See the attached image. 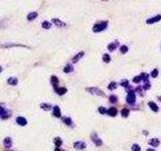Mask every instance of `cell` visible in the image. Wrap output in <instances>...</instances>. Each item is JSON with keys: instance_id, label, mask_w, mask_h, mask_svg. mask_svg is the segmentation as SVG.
Returning a JSON list of instances; mask_svg holds the SVG:
<instances>
[{"instance_id": "6da1fadb", "label": "cell", "mask_w": 161, "mask_h": 151, "mask_svg": "<svg viewBox=\"0 0 161 151\" xmlns=\"http://www.w3.org/2000/svg\"><path fill=\"white\" fill-rule=\"evenodd\" d=\"M107 26H108V21H100V22L96 23L93 26V31L96 33L101 32V31L105 30L107 28Z\"/></svg>"}, {"instance_id": "7a4b0ae2", "label": "cell", "mask_w": 161, "mask_h": 151, "mask_svg": "<svg viewBox=\"0 0 161 151\" xmlns=\"http://www.w3.org/2000/svg\"><path fill=\"white\" fill-rule=\"evenodd\" d=\"M127 103H128L129 105H134L136 102V94H135V91L134 90H130L127 94Z\"/></svg>"}, {"instance_id": "3957f363", "label": "cell", "mask_w": 161, "mask_h": 151, "mask_svg": "<svg viewBox=\"0 0 161 151\" xmlns=\"http://www.w3.org/2000/svg\"><path fill=\"white\" fill-rule=\"evenodd\" d=\"M86 91L92 95H95V96H105L104 92L102 90H100L99 88H87Z\"/></svg>"}, {"instance_id": "277c9868", "label": "cell", "mask_w": 161, "mask_h": 151, "mask_svg": "<svg viewBox=\"0 0 161 151\" xmlns=\"http://www.w3.org/2000/svg\"><path fill=\"white\" fill-rule=\"evenodd\" d=\"M91 139H92V141L94 142V144L96 145V146H101V145L103 144V141H102V139H100V138L98 137V135H97V133H92V135H91Z\"/></svg>"}, {"instance_id": "5b68a950", "label": "cell", "mask_w": 161, "mask_h": 151, "mask_svg": "<svg viewBox=\"0 0 161 151\" xmlns=\"http://www.w3.org/2000/svg\"><path fill=\"white\" fill-rule=\"evenodd\" d=\"M10 115H11L10 112L7 111L4 107L0 106V117H1V119H7Z\"/></svg>"}, {"instance_id": "8992f818", "label": "cell", "mask_w": 161, "mask_h": 151, "mask_svg": "<svg viewBox=\"0 0 161 151\" xmlns=\"http://www.w3.org/2000/svg\"><path fill=\"white\" fill-rule=\"evenodd\" d=\"M74 147L76 149H77V150H83V149H85L87 147V144L85 142H83V141H77V142L74 143Z\"/></svg>"}, {"instance_id": "52a82bcc", "label": "cell", "mask_w": 161, "mask_h": 151, "mask_svg": "<svg viewBox=\"0 0 161 151\" xmlns=\"http://www.w3.org/2000/svg\"><path fill=\"white\" fill-rule=\"evenodd\" d=\"M161 20V15H156L154 17H151V18H148V19L146 20V23L147 24H153V23H156V22H158V21H160Z\"/></svg>"}, {"instance_id": "ba28073f", "label": "cell", "mask_w": 161, "mask_h": 151, "mask_svg": "<svg viewBox=\"0 0 161 151\" xmlns=\"http://www.w3.org/2000/svg\"><path fill=\"white\" fill-rule=\"evenodd\" d=\"M52 115H53L54 117H57V118H59V117L62 116V114H60V109H59L58 106H53V107H52Z\"/></svg>"}, {"instance_id": "9c48e42d", "label": "cell", "mask_w": 161, "mask_h": 151, "mask_svg": "<svg viewBox=\"0 0 161 151\" xmlns=\"http://www.w3.org/2000/svg\"><path fill=\"white\" fill-rule=\"evenodd\" d=\"M52 23H54L55 26L58 27V28H62V27H64L66 25L64 22H63L62 20H59L58 18H52Z\"/></svg>"}, {"instance_id": "30bf717a", "label": "cell", "mask_w": 161, "mask_h": 151, "mask_svg": "<svg viewBox=\"0 0 161 151\" xmlns=\"http://www.w3.org/2000/svg\"><path fill=\"white\" fill-rule=\"evenodd\" d=\"M84 55H85V53H84V52H80V53H77V54H76V55H75V57H74V58L71 59V61H73L74 64H76V63H77V61H79L80 59H82V58H83Z\"/></svg>"}, {"instance_id": "8fae6325", "label": "cell", "mask_w": 161, "mask_h": 151, "mask_svg": "<svg viewBox=\"0 0 161 151\" xmlns=\"http://www.w3.org/2000/svg\"><path fill=\"white\" fill-rule=\"evenodd\" d=\"M16 123L19 125V126H26V124H27V120H26L24 117H21V116H19V117H17L16 118Z\"/></svg>"}, {"instance_id": "7c38bea8", "label": "cell", "mask_w": 161, "mask_h": 151, "mask_svg": "<svg viewBox=\"0 0 161 151\" xmlns=\"http://www.w3.org/2000/svg\"><path fill=\"white\" fill-rule=\"evenodd\" d=\"M3 145H4L5 148H10V147L12 146V139L10 137L4 138V140H3Z\"/></svg>"}, {"instance_id": "4fadbf2b", "label": "cell", "mask_w": 161, "mask_h": 151, "mask_svg": "<svg viewBox=\"0 0 161 151\" xmlns=\"http://www.w3.org/2000/svg\"><path fill=\"white\" fill-rule=\"evenodd\" d=\"M107 114L111 116V117H115L117 114H118V110H117L115 107H111L110 109L107 110Z\"/></svg>"}, {"instance_id": "5bb4252c", "label": "cell", "mask_w": 161, "mask_h": 151, "mask_svg": "<svg viewBox=\"0 0 161 151\" xmlns=\"http://www.w3.org/2000/svg\"><path fill=\"white\" fill-rule=\"evenodd\" d=\"M54 92L57 93L58 95H59V96H63V95H64L65 93L68 92V90H66L65 88H62V87H58V88H54Z\"/></svg>"}, {"instance_id": "9a60e30c", "label": "cell", "mask_w": 161, "mask_h": 151, "mask_svg": "<svg viewBox=\"0 0 161 151\" xmlns=\"http://www.w3.org/2000/svg\"><path fill=\"white\" fill-rule=\"evenodd\" d=\"M118 46H119V41L116 40V41H114V42H111V43H110L109 46H108V49H109L110 52H114Z\"/></svg>"}, {"instance_id": "2e32d148", "label": "cell", "mask_w": 161, "mask_h": 151, "mask_svg": "<svg viewBox=\"0 0 161 151\" xmlns=\"http://www.w3.org/2000/svg\"><path fill=\"white\" fill-rule=\"evenodd\" d=\"M148 143L151 146H153V147H157V146H159V144H160V141H159L158 138H152V139L149 140Z\"/></svg>"}, {"instance_id": "e0dca14e", "label": "cell", "mask_w": 161, "mask_h": 151, "mask_svg": "<svg viewBox=\"0 0 161 151\" xmlns=\"http://www.w3.org/2000/svg\"><path fill=\"white\" fill-rule=\"evenodd\" d=\"M17 83H18V81H17V78H16V77H10L9 79L7 80V84H8V85L16 86L17 85Z\"/></svg>"}, {"instance_id": "ac0fdd59", "label": "cell", "mask_w": 161, "mask_h": 151, "mask_svg": "<svg viewBox=\"0 0 161 151\" xmlns=\"http://www.w3.org/2000/svg\"><path fill=\"white\" fill-rule=\"evenodd\" d=\"M37 12H29V13L27 14V20L28 21H32V20H34L36 17H37Z\"/></svg>"}, {"instance_id": "d6986e66", "label": "cell", "mask_w": 161, "mask_h": 151, "mask_svg": "<svg viewBox=\"0 0 161 151\" xmlns=\"http://www.w3.org/2000/svg\"><path fill=\"white\" fill-rule=\"evenodd\" d=\"M51 82H52V85L53 86V89H54V88H58V79L55 77V76H52V77H51Z\"/></svg>"}, {"instance_id": "ffe728a7", "label": "cell", "mask_w": 161, "mask_h": 151, "mask_svg": "<svg viewBox=\"0 0 161 151\" xmlns=\"http://www.w3.org/2000/svg\"><path fill=\"white\" fill-rule=\"evenodd\" d=\"M73 71H74V66H73L71 64H68V65L64 68V72H65V74L71 72Z\"/></svg>"}, {"instance_id": "44dd1931", "label": "cell", "mask_w": 161, "mask_h": 151, "mask_svg": "<svg viewBox=\"0 0 161 151\" xmlns=\"http://www.w3.org/2000/svg\"><path fill=\"white\" fill-rule=\"evenodd\" d=\"M40 108L43 109L45 111H51V110H52V106L51 104H45V103L40 104Z\"/></svg>"}, {"instance_id": "7402d4cb", "label": "cell", "mask_w": 161, "mask_h": 151, "mask_svg": "<svg viewBox=\"0 0 161 151\" xmlns=\"http://www.w3.org/2000/svg\"><path fill=\"white\" fill-rule=\"evenodd\" d=\"M148 106L150 107V109H151V110H152L153 112H158V110H159L158 106L156 105L154 102H149V103H148Z\"/></svg>"}, {"instance_id": "603a6c76", "label": "cell", "mask_w": 161, "mask_h": 151, "mask_svg": "<svg viewBox=\"0 0 161 151\" xmlns=\"http://www.w3.org/2000/svg\"><path fill=\"white\" fill-rule=\"evenodd\" d=\"M53 142H54V144L57 146V148H59V147L62 146V144H63V140H62V138H59V137L54 138V139H53Z\"/></svg>"}, {"instance_id": "cb8c5ba5", "label": "cell", "mask_w": 161, "mask_h": 151, "mask_svg": "<svg viewBox=\"0 0 161 151\" xmlns=\"http://www.w3.org/2000/svg\"><path fill=\"white\" fill-rule=\"evenodd\" d=\"M63 122L68 126H71L73 125V121L70 117H63Z\"/></svg>"}, {"instance_id": "d4e9b609", "label": "cell", "mask_w": 161, "mask_h": 151, "mask_svg": "<svg viewBox=\"0 0 161 151\" xmlns=\"http://www.w3.org/2000/svg\"><path fill=\"white\" fill-rule=\"evenodd\" d=\"M41 27L45 28V29H49L52 27V23L49 21H43L42 24H41Z\"/></svg>"}, {"instance_id": "484cf974", "label": "cell", "mask_w": 161, "mask_h": 151, "mask_svg": "<svg viewBox=\"0 0 161 151\" xmlns=\"http://www.w3.org/2000/svg\"><path fill=\"white\" fill-rule=\"evenodd\" d=\"M129 113H130V110L127 109V108H124L122 111H121V115H122V117L126 118V117H128L129 116Z\"/></svg>"}, {"instance_id": "4316f807", "label": "cell", "mask_w": 161, "mask_h": 151, "mask_svg": "<svg viewBox=\"0 0 161 151\" xmlns=\"http://www.w3.org/2000/svg\"><path fill=\"white\" fill-rule=\"evenodd\" d=\"M140 78H141V81H143V82L145 83V82H147V81H148L149 75L148 74H146V72H142L141 75H140Z\"/></svg>"}, {"instance_id": "83f0119b", "label": "cell", "mask_w": 161, "mask_h": 151, "mask_svg": "<svg viewBox=\"0 0 161 151\" xmlns=\"http://www.w3.org/2000/svg\"><path fill=\"white\" fill-rule=\"evenodd\" d=\"M103 60L105 61V63H110L111 61V57H110V54H108V53H105V54H103Z\"/></svg>"}, {"instance_id": "f1b7e54d", "label": "cell", "mask_w": 161, "mask_h": 151, "mask_svg": "<svg viewBox=\"0 0 161 151\" xmlns=\"http://www.w3.org/2000/svg\"><path fill=\"white\" fill-rule=\"evenodd\" d=\"M116 88H117V83L116 82H111V83L109 84V86H108V89L111 90V91H112V90H115Z\"/></svg>"}, {"instance_id": "f546056e", "label": "cell", "mask_w": 161, "mask_h": 151, "mask_svg": "<svg viewBox=\"0 0 161 151\" xmlns=\"http://www.w3.org/2000/svg\"><path fill=\"white\" fill-rule=\"evenodd\" d=\"M109 100L111 103H113V104H115V103H117V101H118V97L117 96H115V95H111L109 97Z\"/></svg>"}, {"instance_id": "4dcf8cb0", "label": "cell", "mask_w": 161, "mask_h": 151, "mask_svg": "<svg viewBox=\"0 0 161 151\" xmlns=\"http://www.w3.org/2000/svg\"><path fill=\"white\" fill-rule=\"evenodd\" d=\"M150 76H151L152 78H157V77H158V69H154V70L151 72Z\"/></svg>"}, {"instance_id": "1f68e13d", "label": "cell", "mask_w": 161, "mask_h": 151, "mask_svg": "<svg viewBox=\"0 0 161 151\" xmlns=\"http://www.w3.org/2000/svg\"><path fill=\"white\" fill-rule=\"evenodd\" d=\"M131 149H132V151H141V147L138 144H133Z\"/></svg>"}, {"instance_id": "d6a6232c", "label": "cell", "mask_w": 161, "mask_h": 151, "mask_svg": "<svg viewBox=\"0 0 161 151\" xmlns=\"http://www.w3.org/2000/svg\"><path fill=\"white\" fill-rule=\"evenodd\" d=\"M142 87H143L144 90H149V89L151 88V83H150L149 81H147V82H145V84L142 86Z\"/></svg>"}, {"instance_id": "836d02e7", "label": "cell", "mask_w": 161, "mask_h": 151, "mask_svg": "<svg viewBox=\"0 0 161 151\" xmlns=\"http://www.w3.org/2000/svg\"><path fill=\"white\" fill-rule=\"evenodd\" d=\"M127 52H128V46H122L120 47V53H121L124 54V53H126Z\"/></svg>"}, {"instance_id": "e575fe53", "label": "cell", "mask_w": 161, "mask_h": 151, "mask_svg": "<svg viewBox=\"0 0 161 151\" xmlns=\"http://www.w3.org/2000/svg\"><path fill=\"white\" fill-rule=\"evenodd\" d=\"M120 85L122 86L123 88H128L129 87V81L128 80H124V81L121 82V84H120Z\"/></svg>"}, {"instance_id": "d590c367", "label": "cell", "mask_w": 161, "mask_h": 151, "mask_svg": "<svg viewBox=\"0 0 161 151\" xmlns=\"http://www.w3.org/2000/svg\"><path fill=\"white\" fill-rule=\"evenodd\" d=\"M99 113L100 114H107V109L105 107H99Z\"/></svg>"}, {"instance_id": "8d00e7d4", "label": "cell", "mask_w": 161, "mask_h": 151, "mask_svg": "<svg viewBox=\"0 0 161 151\" xmlns=\"http://www.w3.org/2000/svg\"><path fill=\"white\" fill-rule=\"evenodd\" d=\"M140 82H141V78H140V76L134 77V79H133V83H135V84H139Z\"/></svg>"}, {"instance_id": "74e56055", "label": "cell", "mask_w": 161, "mask_h": 151, "mask_svg": "<svg viewBox=\"0 0 161 151\" xmlns=\"http://www.w3.org/2000/svg\"><path fill=\"white\" fill-rule=\"evenodd\" d=\"M143 91H144V89H143V87H141V86H139V87H137V89L135 90V92H140V94H143Z\"/></svg>"}, {"instance_id": "f35d334b", "label": "cell", "mask_w": 161, "mask_h": 151, "mask_svg": "<svg viewBox=\"0 0 161 151\" xmlns=\"http://www.w3.org/2000/svg\"><path fill=\"white\" fill-rule=\"evenodd\" d=\"M146 151H156L155 149H152V148H149V149H147Z\"/></svg>"}, {"instance_id": "ab89813d", "label": "cell", "mask_w": 161, "mask_h": 151, "mask_svg": "<svg viewBox=\"0 0 161 151\" xmlns=\"http://www.w3.org/2000/svg\"><path fill=\"white\" fill-rule=\"evenodd\" d=\"M55 151H62V150H60L59 148H55Z\"/></svg>"}, {"instance_id": "60d3db41", "label": "cell", "mask_w": 161, "mask_h": 151, "mask_svg": "<svg viewBox=\"0 0 161 151\" xmlns=\"http://www.w3.org/2000/svg\"><path fill=\"white\" fill-rule=\"evenodd\" d=\"M2 72V66H0V72Z\"/></svg>"}, {"instance_id": "b9f144b4", "label": "cell", "mask_w": 161, "mask_h": 151, "mask_svg": "<svg viewBox=\"0 0 161 151\" xmlns=\"http://www.w3.org/2000/svg\"><path fill=\"white\" fill-rule=\"evenodd\" d=\"M158 99H159V100H160V101H161V97H159V98H158Z\"/></svg>"}, {"instance_id": "7bdbcfd3", "label": "cell", "mask_w": 161, "mask_h": 151, "mask_svg": "<svg viewBox=\"0 0 161 151\" xmlns=\"http://www.w3.org/2000/svg\"><path fill=\"white\" fill-rule=\"evenodd\" d=\"M62 151H64V150H62Z\"/></svg>"}]
</instances>
